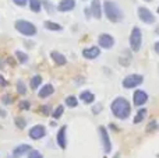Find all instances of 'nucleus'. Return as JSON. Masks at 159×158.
I'll return each mask as SVG.
<instances>
[{"instance_id":"nucleus-1","label":"nucleus","mask_w":159,"mask_h":158,"mask_svg":"<svg viewBox=\"0 0 159 158\" xmlns=\"http://www.w3.org/2000/svg\"><path fill=\"white\" fill-rule=\"evenodd\" d=\"M110 111L117 119L126 120L131 115V104L124 97H116L110 104Z\"/></svg>"},{"instance_id":"nucleus-2","label":"nucleus","mask_w":159,"mask_h":158,"mask_svg":"<svg viewBox=\"0 0 159 158\" xmlns=\"http://www.w3.org/2000/svg\"><path fill=\"white\" fill-rule=\"evenodd\" d=\"M102 11L106 16V18L109 20L113 24H117V22H121L124 18V13L120 8V6L117 4L113 0H105L103 4H102Z\"/></svg>"},{"instance_id":"nucleus-3","label":"nucleus","mask_w":159,"mask_h":158,"mask_svg":"<svg viewBox=\"0 0 159 158\" xmlns=\"http://www.w3.org/2000/svg\"><path fill=\"white\" fill-rule=\"evenodd\" d=\"M14 28L17 30V32H20L21 35L27 36V38H32V36L36 35L38 30H36L35 24L28 20H17L14 22Z\"/></svg>"},{"instance_id":"nucleus-4","label":"nucleus","mask_w":159,"mask_h":158,"mask_svg":"<svg viewBox=\"0 0 159 158\" xmlns=\"http://www.w3.org/2000/svg\"><path fill=\"white\" fill-rule=\"evenodd\" d=\"M129 42H130V49L133 52H140L141 46H143V31L140 30V27H133Z\"/></svg>"},{"instance_id":"nucleus-5","label":"nucleus","mask_w":159,"mask_h":158,"mask_svg":"<svg viewBox=\"0 0 159 158\" xmlns=\"http://www.w3.org/2000/svg\"><path fill=\"white\" fill-rule=\"evenodd\" d=\"M143 83H144V76L137 74V73H133V74H129L123 78L121 86H123V88H126V90H133V88H137V87L141 86Z\"/></svg>"},{"instance_id":"nucleus-6","label":"nucleus","mask_w":159,"mask_h":158,"mask_svg":"<svg viewBox=\"0 0 159 158\" xmlns=\"http://www.w3.org/2000/svg\"><path fill=\"white\" fill-rule=\"evenodd\" d=\"M137 16H138V18H140V21H143L144 24H147V25L155 24V21H157L155 14L152 13L148 7H144V6L137 8Z\"/></svg>"},{"instance_id":"nucleus-7","label":"nucleus","mask_w":159,"mask_h":158,"mask_svg":"<svg viewBox=\"0 0 159 158\" xmlns=\"http://www.w3.org/2000/svg\"><path fill=\"white\" fill-rule=\"evenodd\" d=\"M98 132H99V139H101V144H102V148H103V153L109 154L110 151H112V140H110V137H109V133H107L105 126H99Z\"/></svg>"},{"instance_id":"nucleus-8","label":"nucleus","mask_w":159,"mask_h":158,"mask_svg":"<svg viewBox=\"0 0 159 158\" xmlns=\"http://www.w3.org/2000/svg\"><path fill=\"white\" fill-rule=\"evenodd\" d=\"M115 44H116V41H115V38H113V35H110V34H107V32L99 34V36H98V46L99 48L109 50L115 46Z\"/></svg>"},{"instance_id":"nucleus-9","label":"nucleus","mask_w":159,"mask_h":158,"mask_svg":"<svg viewBox=\"0 0 159 158\" xmlns=\"http://www.w3.org/2000/svg\"><path fill=\"white\" fill-rule=\"evenodd\" d=\"M148 98H149L148 94L144 90H137V91H134V95H133V104L137 108H141V106H144L148 102Z\"/></svg>"},{"instance_id":"nucleus-10","label":"nucleus","mask_w":159,"mask_h":158,"mask_svg":"<svg viewBox=\"0 0 159 158\" xmlns=\"http://www.w3.org/2000/svg\"><path fill=\"white\" fill-rule=\"evenodd\" d=\"M28 136H30V139H32V140H41L46 136V129H45L43 125H35L30 129Z\"/></svg>"},{"instance_id":"nucleus-11","label":"nucleus","mask_w":159,"mask_h":158,"mask_svg":"<svg viewBox=\"0 0 159 158\" xmlns=\"http://www.w3.org/2000/svg\"><path fill=\"white\" fill-rule=\"evenodd\" d=\"M101 56V48L99 46H88L85 49H82V58L84 59H88V60H93V59L99 58Z\"/></svg>"},{"instance_id":"nucleus-12","label":"nucleus","mask_w":159,"mask_h":158,"mask_svg":"<svg viewBox=\"0 0 159 158\" xmlns=\"http://www.w3.org/2000/svg\"><path fill=\"white\" fill-rule=\"evenodd\" d=\"M56 143L61 150H66L67 148V126H61L57 132V136H56Z\"/></svg>"},{"instance_id":"nucleus-13","label":"nucleus","mask_w":159,"mask_h":158,"mask_svg":"<svg viewBox=\"0 0 159 158\" xmlns=\"http://www.w3.org/2000/svg\"><path fill=\"white\" fill-rule=\"evenodd\" d=\"M89 11H91V17H93L95 20H101L102 16H103L101 0H92L89 6Z\"/></svg>"},{"instance_id":"nucleus-14","label":"nucleus","mask_w":159,"mask_h":158,"mask_svg":"<svg viewBox=\"0 0 159 158\" xmlns=\"http://www.w3.org/2000/svg\"><path fill=\"white\" fill-rule=\"evenodd\" d=\"M77 6V2L75 0H60L57 4V10L60 13H69V11H73Z\"/></svg>"},{"instance_id":"nucleus-15","label":"nucleus","mask_w":159,"mask_h":158,"mask_svg":"<svg viewBox=\"0 0 159 158\" xmlns=\"http://www.w3.org/2000/svg\"><path fill=\"white\" fill-rule=\"evenodd\" d=\"M50 59L55 62L56 66H64V64L67 63V58L63 53L57 52V50H52V52H50Z\"/></svg>"},{"instance_id":"nucleus-16","label":"nucleus","mask_w":159,"mask_h":158,"mask_svg":"<svg viewBox=\"0 0 159 158\" xmlns=\"http://www.w3.org/2000/svg\"><path fill=\"white\" fill-rule=\"evenodd\" d=\"M80 101L84 102L85 105H91V104L95 102V94L92 91H89V90H84L80 94Z\"/></svg>"},{"instance_id":"nucleus-17","label":"nucleus","mask_w":159,"mask_h":158,"mask_svg":"<svg viewBox=\"0 0 159 158\" xmlns=\"http://www.w3.org/2000/svg\"><path fill=\"white\" fill-rule=\"evenodd\" d=\"M53 92H55V87H53L52 84H45V86H42L41 88H39L38 97L41 98V100H45V98L50 97Z\"/></svg>"},{"instance_id":"nucleus-18","label":"nucleus","mask_w":159,"mask_h":158,"mask_svg":"<svg viewBox=\"0 0 159 158\" xmlns=\"http://www.w3.org/2000/svg\"><path fill=\"white\" fill-rule=\"evenodd\" d=\"M31 150H32V147H31L30 144H18L17 147L13 148V156L22 157V156H25V154L30 153Z\"/></svg>"},{"instance_id":"nucleus-19","label":"nucleus","mask_w":159,"mask_h":158,"mask_svg":"<svg viewBox=\"0 0 159 158\" xmlns=\"http://www.w3.org/2000/svg\"><path fill=\"white\" fill-rule=\"evenodd\" d=\"M133 62V56H131V53L129 52V49L127 50H124L123 53H121V58H119V63L121 64V66H129L130 63Z\"/></svg>"},{"instance_id":"nucleus-20","label":"nucleus","mask_w":159,"mask_h":158,"mask_svg":"<svg viewBox=\"0 0 159 158\" xmlns=\"http://www.w3.org/2000/svg\"><path fill=\"white\" fill-rule=\"evenodd\" d=\"M147 114H148V111H147L145 108H140L138 109V112L135 114V116H134V125H138V123H141L144 119L147 118Z\"/></svg>"},{"instance_id":"nucleus-21","label":"nucleus","mask_w":159,"mask_h":158,"mask_svg":"<svg viewBox=\"0 0 159 158\" xmlns=\"http://www.w3.org/2000/svg\"><path fill=\"white\" fill-rule=\"evenodd\" d=\"M28 6H30L32 13H41L42 10V0H28Z\"/></svg>"},{"instance_id":"nucleus-22","label":"nucleus","mask_w":159,"mask_h":158,"mask_svg":"<svg viewBox=\"0 0 159 158\" xmlns=\"http://www.w3.org/2000/svg\"><path fill=\"white\" fill-rule=\"evenodd\" d=\"M43 27L46 28L48 31H61V30H63L61 24L55 22V21H45L43 22Z\"/></svg>"},{"instance_id":"nucleus-23","label":"nucleus","mask_w":159,"mask_h":158,"mask_svg":"<svg viewBox=\"0 0 159 158\" xmlns=\"http://www.w3.org/2000/svg\"><path fill=\"white\" fill-rule=\"evenodd\" d=\"M14 56H16V59H17V60H18L21 64L28 63V60H30V56H28L25 52H22V50H16Z\"/></svg>"},{"instance_id":"nucleus-24","label":"nucleus","mask_w":159,"mask_h":158,"mask_svg":"<svg viewBox=\"0 0 159 158\" xmlns=\"http://www.w3.org/2000/svg\"><path fill=\"white\" fill-rule=\"evenodd\" d=\"M16 90H17V92H18L20 95H25V94L28 92L27 84H25L22 80H17V83H16Z\"/></svg>"},{"instance_id":"nucleus-25","label":"nucleus","mask_w":159,"mask_h":158,"mask_svg":"<svg viewBox=\"0 0 159 158\" xmlns=\"http://www.w3.org/2000/svg\"><path fill=\"white\" fill-rule=\"evenodd\" d=\"M14 125H16L17 129H20V130H22V129L27 128V119L22 116H16L14 118Z\"/></svg>"},{"instance_id":"nucleus-26","label":"nucleus","mask_w":159,"mask_h":158,"mask_svg":"<svg viewBox=\"0 0 159 158\" xmlns=\"http://www.w3.org/2000/svg\"><path fill=\"white\" fill-rule=\"evenodd\" d=\"M64 102H66V105L69 106V108H77L78 106V98L75 97V95H69V97L64 100Z\"/></svg>"},{"instance_id":"nucleus-27","label":"nucleus","mask_w":159,"mask_h":158,"mask_svg":"<svg viewBox=\"0 0 159 158\" xmlns=\"http://www.w3.org/2000/svg\"><path fill=\"white\" fill-rule=\"evenodd\" d=\"M41 84H42V77H41L39 74L34 76V77L31 78V81H30V87H31L32 90H38Z\"/></svg>"},{"instance_id":"nucleus-28","label":"nucleus","mask_w":159,"mask_h":158,"mask_svg":"<svg viewBox=\"0 0 159 158\" xmlns=\"http://www.w3.org/2000/svg\"><path fill=\"white\" fill-rule=\"evenodd\" d=\"M63 114H64V106L63 105H59V106H56L55 111H53L50 115H52L53 119H60V118L63 116Z\"/></svg>"},{"instance_id":"nucleus-29","label":"nucleus","mask_w":159,"mask_h":158,"mask_svg":"<svg viewBox=\"0 0 159 158\" xmlns=\"http://www.w3.org/2000/svg\"><path fill=\"white\" fill-rule=\"evenodd\" d=\"M42 7H45V10H46L49 14H55L56 7L49 2V0H42Z\"/></svg>"},{"instance_id":"nucleus-30","label":"nucleus","mask_w":159,"mask_h":158,"mask_svg":"<svg viewBox=\"0 0 159 158\" xmlns=\"http://www.w3.org/2000/svg\"><path fill=\"white\" fill-rule=\"evenodd\" d=\"M13 102H14V98H13V95H11V94L2 95V104H3V105L8 106V105H11Z\"/></svg>"},{"instance_id":"nucleus-31","label":"nucleus","mask_w":159,"mask_h":158,"mask_svg":"<svg viewBox=\"0 0 159 158\" xmlns=\"http://www.w3.org/2000/svg\"><path fill=\"white\" fill-rule=\"evenodd\" d=\"M102 111H103V105H102L101 102H95V105L92 106V114L93 115H99Z\"/></svg>"},{"instance_id":"nucleus-32","label":"nucleus","mask_w":159,"mask_h":158,"mask_svg":"<svg viewBox=\"0 0 159 158\" xmlns=\"http://www.w3.org/2000/svg\"><path fill=\"white\" fill-rule=\"evenodd\" d=\"M159 129V125L157 120H151V122L148 123V126H147V132H155Z\"/></svg>"},{"instance_id":"nucleus-33","label":"nucleus","mask_w":159,"mask_h":158,"mask_svg":"<svg viewBox=\"0 0 159 158\" xmlns=\"http://www.w3.org/2000/svg\"><path fill=\"white\" fill-rule=\"evenodd\" d=\"M27 156H28V158H43L42 153L41 151H38V150H31Z\"/></svg>"},{"instance_id":"nucleus-34","label":"nucleus","mask_w":159,"mask_h":158,"mask_svg":"<svg viewBox=\"0 0 159 158\" xmlns=\"http://www.w3.org/2000/svg\"><path fill=\"white\" fill-rule=\"evenodd\" d=\"M39 111H41L42 115H45V116H49V115L52 114V109H50L49 105H42L41 108H39Z\"/></svg>"},{"instance_id":"nucleus-35","label":"nucleus","mask_w":159,"mask_h":158,"mask_svg":"<svg viewBox=\"0 0 159 158\" xmlns=\"http://www.w3.org/2000/svg\"><path fill=\"white\" fill-rule=\"evenodd\" d=\"M30 108H31V102H30V101L24 100V101H21V102H20V109H21V111H28Z\"/></svg>"},{"instance_id":"nucleus-36","label":"nucleus","mask_w":159,"mask_h":158,"mask_svg":"<svg viewBox=\"0 0 159 158\" xmlns=\"http://www.w3.org/2000/svg\"><path fill=\"white\" fill-rule=\"evenodd\" d=\"M13 3L18 7H25L28 4V0H13Z\"/></svg>"},{"instance_id":"nucleus-37","label":"nucleus","mask_w":159,"mask_h":158,"mask_svg":"<svg viewBox=\"0 0 159 158\" xmlns=\"http://www.w3.org/2000/svg\"><path fill=\"white\" fill-rule=\"evenodd\" d=\"M7 84H8V83H7V80H6V78L3 77L2 74H0V86H2V87H6Z\"/></svg>"},{"instance_id":"nucleus-38","label":"nucleus","mask_w":159,"mask_h":158,"mask_svg":"<svg viewBox=\"0 0 159 158\" xmlns=\"http://www.w3.org/2000/svg\"><path fill=\"white\" fill-rule=\"evenodd\" d=\"M154 50H155V53H157V55H159V41H158V42H155V45H154Z\"/></svg>"},{"instance_id":"nucleus-39","label":"nucleus","mask_w":159,"mask_h":158,"mask_svg":"<svg viewBox=\"0 0 159 158\" xmlns=\"http://www.w3.org/2000/svg\"><path fill=\"white\" fill-rule=\"evenodd\" d=\"M6 116H7V112L3 108H0V118H6Z\"/></svg>"},{"instance_id":"nucleus-40","label":"nucleus","mask_w":159,"mask_h":158,"mask_svg":"<svg viewBox=\"0 0 159 158\" xmlns=\"http://www.w3.org/2000/svg\"><path fill=\"white\" fill-rule=\"evenodd\" d=\"M3 69H4V60L0 59V70H3Z\"/></svg>"},{"instance_id":"nucleus-41","label":"nucleus","mask_w":159,"mask_h":158,"mask_svg":"<svg viewBox=\"0 0 159 158\" xmlns=\"http://www.w3.org/2000/svg\"><path fill=\"white\" fill-rule=\"evenodd\" d=\"M25 45H27V48H34V44H32V42L25 41Z\"/></svg>"},{"instance_id":"nucleus-42","label":"nucleus","mask_w":159,"mask_h":158,"mask_svg":"<svg viewBox=\"0 0 159 158\" xmlns=\"http://www.w3.org/2000/svg\"><path fill=\"white\" fill-rule=\"evenodd\" d=\"M155 34H157V35L159 36V25H158V27H157V28H155Z\"/></svg>"},{"instance_id":"nucleus-43","label":"nucleus","mask_w":159,"mask_h":158,"mask_svg":"<svg viewBox=\"0 0 159 158\" xmlns=\"http://www.w3.org/2000/svg\"><path fill=\"white\" fill-rule=\"evenodd\" d=\"M7 158H20V157H16V156H13V154H11V156H8Z\"/></svg>"},{"instance_id":"nucleus-44","label":"nucleus","mask_w":159,"mask_h":158,"mask_svg":"<svg viewBox=\"0 0 159 158\" xmlns=\"http://www.w3.org/2000/svg\"><path fill=\"white\" fill-rule=\"evenodd\" d=\"M144 2H148L149 3V2H152V0H144Z\"/></svg>"},{"instance_id":"nucleus-45","label":"nucleus","mask_w":159,"mask_h":158,"mask_svg":"<svg viewBox=\"0 0 159 158\" xmlns=\"http://www.w3.org/2000/svg\"><path fill=\"white\" fill-rule=\"evenodd\" d=\"M157 13H158V14H159V6H158V10H157Z\"/></svg>"}]
</instances>
